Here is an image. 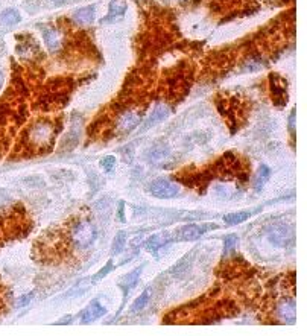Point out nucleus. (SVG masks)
I'll use <instances>...</instances> for the list:
<instances>
[{
    "instance_id": "nucleus-26",
    "label": "nucleus",
    "mask_w": 307,
    "mask_h": 336,
    "mask_svg": "<svg viewBox=\"0 0 307 336\" xmlns=\"http://www.w3.org/2000/svg\"><path fill=\"white\" fill-rule=\"evenodd\" d=\"M4 82H5V74H4L2 70H0V90H2V87H4Z\"/></svg>"
},
{
    "instance_id": "nucleus-4",
    "label": "nucleus",
    "mask_w": 307,
    "mask_h": 336,
    "mask_svg": "<svg viewBox=\"0 0 307 336\" xmlns=\"http://www.w3.org/2000/svg\"><path fill=\"white\" fill-rule=\"evenodd\" d=\"M150 194L157 198H162V200H169V198H175L178 194H180V188L178 184L166 180V178H157L150 182V188H149Z\"/></svg>"
},
{
    "instance_id": "nucleus-14",
    "label": "nucleus",
    "mask_w": 307,
    "mask_h": 336,
    "mask_svg": "<svg viewBox=\"0 0 307 336\" xmlns=\"http://www.w3.org/2000/svg\"><path fill=\"white\" fill-rule=\"evenodd\" d=\"M20 20H22V16L14 8H8L0 14V24H4V26H14L17 23H20Z\"/></svg>"
},
{
    "instance_id": "nucleus-20",
    "label": "nucleus",
    "mask_w": 307,
    "mask_h": 336,
    "mask_svg": "<svg viewBox=\"0 0 307 336\" xmlns=\"http://www.w3.org/2000/svg\"><path fill=\"white\" fill-rule=\"evenodd\" d=\"M125 245H126V233L119 232L112 240V254H119L125 248Z\"/></svg>"
},
{
    "instance_id": "nucleus-18",
    "label": "nucleus",
    "mask_w": 307,
    "mask_h": 336,
    "mask_svg": "<svg viewBox=\"0 0 307 336\" xmlns=\"http://www.w3.org/2000/svg\"><path fill=\"white\" fill-rule=\"evenodd\" d=\"M252 213L251 212H238V213H230L226 216H224V220L228 224V226H238V224H242L244 220H246Z\"/></svg>"
},
{
    "instance_id": "nucleus-13",
    "label": "nucleus",
    "mask_w": 307,
    "mask_h": 336,
    "mask_svg": "<svg viewBox=\"0 0 307 336\" xmlns=\"http://www.w3.org/2000/svg\"><path fill=\"white\" fill-rule=\"evenodd\" d=\"M142 268H143V266L134 270L132 272L126 274V276L122 278V282H120V289L124 290L125 295H128V292L137 284V282H138V278H140V276H142Z\"/></svg>"
},
{
    "instance_id": "nucleus-10",
    "label": "nucleus",
    "mask_w": 307,
    "mask_h": 336,
    "mask_svg": "<svg viewBox=\"0 0 307 336\" xmlns=\"http://www.w3.org/2000/svg\"><path fill=\"white\" fill-rule=\"evenodd\" d=\"M140 124V116L132 113V111H126V113L120 118L119 120V130L122 132H130L132 131L137 125Z\"/></svg>"
},
{
    "instance_id": "nucleus-19",
    "label": "nucleus",
    "mask_w": 307,
    "mask_h": 336,
    "mask_svg": "<svg viewBox=\"0 0 307 336\" xmlns=\"http://www.w3.org/2000/svg\"><path fill=\"white\" fill-rule=\"evenodd\" d=\"M270 176H271V169L262 164L258 169V174H257V180H256V190H260L263 188V184L270 180Z\"/></svg>"
},
{
    "instance_id": "nucleus-25",
    "label": "nucleus",
    "mask_w": 307,
    "mask_h": 336,
    "mask_svg": "<svg viewBox=\"0 0 307 336\" xmlns=\"http://www.w3.org/2000/svg\"><path fill=\"white\" fill-rule=\"evenodd\" d=\"M294 119H295V113H292L290 114V118H289V128H290V131H294Z\"/></svg>"
},
{
    "instance_id": "nucleus-21",
    "label": "nucleus",
    "mask_w": 307,
    "mask_h": 336,
    "mask_svg": "<svg viewBox=\"0 0 307 336\" xmlns=\"http://www.w3.org/2000/svg\"><path fill=\"white\" fill-rule=\"evenodd\" d=\"M100 166L105 172H112L114 168H116V158L112 156H106L100 160Z\"/></svg>"
},
{
    "instance_id": "nucleus-9",
    "label": "nucleus",
    "mask_w": 307,
    "mask_h": 336,
    "mask_svg": "<svg viewBox=\"0 0 307 336\" xmlns=\"http://www.w3.org/2000/svg\"><path fill=\"white\" fill-rule=\"evenodd\" d=\"M106 314V310H105V308H102V304L99 303V302H92L90 304H88V308L82 312V320H81V322L82 324H88V322H92V321H94V320H98V318H100V316H104Z\"/></svg>"
},
{
    "instance_id": "nucleus-2",
    "label": "nucleus",
    "mask_w": 307,
    "mask_h": 336,
    "mask_svg": "<svg viewBox=\"0 0 307 336\" xmlns=\"http://www.w3.org/2000/svg\"><path fill=\"white\" fill-rule=\"evenodd\" d=\"M54 128L48 122H38L28 131V140L35 148H44L52 142Z\"/></svg>"
},
{
    "instance_id": "nucleus-27",
    "label": "nucleus",
    "mask_w": 307,
    "mask_h": 336,
    "mask_svg": "<svg viewBox=\"0 0 307 336\" xmlns=\"http://www.w3.org/2000/svg\"><path fill=\"white\" fill-rule=\"evenodd\" d=\"M50 2H55V4H62V2H66V0H50Z\"/></svg>"
},
{
    "instance_id": "nucleus-5",
    "label": "nucleus",
    "mask_w": 307,
    "mask_h": 336,
    "mask_svg": "<svg viewBox=\"0 0 307 336\" xmlns=\"http://www.w3.org/2000/svg\"><path fill=\"white\" fill-rule=\"evenodd\" d=\"M210 228H216V226H186L178 230L176 236L180 240H195Z\"/></svg>"
},
{
    "instance_id": "nucleus-24",
    "label": "nucleus",
    "mask_w": 307,
    "mask_h": 336,
    "mask_svg": "<svg viewBox=\"0 0 307 336\" xmlns=\"http://www.w3.org/2000/svg\"><path fill=\"white\" fill-rule=\"evenodd\" d=\"M32 296H34L32 294H28V295L22 296L20 300H18V304H20V306H26V303H29V302L32 300Z\"/></svg>"
},
{
    "instance_id": "nucleus-16",
    "label": "nucleus",
    "mask_w": 307,
    "mask_h": 336,
    "mask_svg": "<svg viewBox=\"0 0 307 336\" xmlns=\"http://www.w3.org/2000/svg\"><path fill=\"white\" fill-rule=\"evenodd\" d=\"M126 11V5L125 4H119V2H111L110 4V12L108 17L104 18L100 23H108V22H114L118 17H122L124 12Z\"/></svg>"
},
{
    "instance_id": "nucleus-12",
    "label": "nucleus",
    "mask_w": 307,
    "mask_h": 336,
    "mask_svg": "<svg viewBox=\"0 0 307 336\" xmlns=\"http://www.w3.org/2000/svg\"><path fill=\"white\" fill-rule=\"evenodd\" d=\"M278 315L280 318H283L284 322L288 324H292L296 318V310H295V303L294 302H283L280 306H278Z\"/></svg>"
},
{
    "instance_id": "nucleus-23",
    "label": "nucleus",
    "mask_w": 307,
    "mask_h": 336,
    "mask_svg": "<svg viewBox=\"0 0 307 336\" xmlns=\"http://www.w3.org/2000/svg\"><path fill=\"white\" fill-rule=\"evenodd\" d=\"M111 268H112V264L110 262V264H108V265H106V266L104 268V271H100V272H98V274L94 276V278H93V280H94V283H96V282H98L99 278L105 277V276H106V274H108V272L111 271Z\"/></svg>"
},
{
    "instance_id": "nucleus-11",
    "label": "nucleus",
    "mask_w": 307,
    "mask_h": 336,
    "mask_svg": "<svg viewBox=\"0 0 307 336\" xmlns=\"http://www.w3.org/2000/svg\"><path fill=\"white\" fill-rule=\"evenodd\" d=\"M94 14H96V10L94 6H86V8H80L78 11H74L73 14V20L78 23V24H90L93 20H94Z\"/></svg>"
},
{
    "instance_id": "nucleus-3",
    "label": "nucleus",
    "mask_w": 307,
    "mask_h": 336,
    "mask_svg": "<svg viewBox=\"0 0 307 336\" xmlns=\"http://www.w3.org/2000/svg\"><path fill=\"white\" fill-rule=\"evenodd\" d=\"M266 236L276 246H288L294 239L292 228L288 224H274L266 230Z\"/></svg>"
},
{
    "instance_id": "nucleus-7",
    "label": "nucleus",
    "mask_w": 307,
    "mask_h": 336,
    "mask_svg": "<svg viewBox=\"0 0 307 336\" xmlns=\"http://www.w3.org/2000/svg\"><path fill=\"white\" fill-rule=\"evenodd\" d=\"M170 156V148L166 143H157L154 144L146 152V158L150 163H162Z\"/></svg>"
},
{
    "instance_id": "nucleus-8",
    "label": "nucleus",
    "mask_w": 307,
    "mask_h": 336,
    "mask_svg": "<svg viewBox=\"0 0 307 336\" xmlns=\"http://www.w3.org/2000/svg\"><path fill=\"white\" fill-rule=\"evenodd\" d=\"M43 38H44L46 48L52 54H56V52L61 50V48H62V36H61V34L56 29H48V30H44Z\"/></svg>"
},
{
    "instance_id": "nucleus-6",
    "label": "nucleus",
    "mask_w": 307,
    "mask_h": 336,
    "mask_svg": "<svg viewBox=\"0 0 307 336\" xmlns=\"http://www.w3.org/2000/svg\"><path fill=\"white\" fill-rule=\"evenodd\" d=\"M170 116V108L168 106V105H164V104H160V105H157L156 108H154L152 111H150V114H149V118L146 119V122H144V126H143V130H148V128H150V126H154L156 124H158V122H163V120H166Z\"/></svg>"
},
{
    "instance_id": "nucleus-17",
    "label": "nucleus",
    "mask_w": 307,
    "mask_h": 336,
    "mask_svg": "<svg viewBox=\"0 0 307 336\" xmlns=\"http://www.w3.org/2000/svg\"><path fill=\"white\" fill-rule=\"evenodd\" d=\"M150 295H152V288L144 289V290L138 295L137 300L132 303V309H131V310H132V312H140V310H143V309L148 306V303H149Z\"/></svg>"
},
{
    "instance_id": "nucleus-1",
    "label": "nucleus",
    "mask_w": 307,
    "mask_h": 336,
    "mask_svg": "<svg viewBox=\"0 0 307 336\" xmlns=\"http://www.w3.org/2000/svg\"><path fill=\"white\" fill-rule=\"evenodd\" d=\"M96 228L90 220H81L72 228L70 239L76 248H88L96 239Z\"/></svg>"
},
{
    "instance_id": "nucleus-15",
    "label": "nucleus",
    "mask_w": 307,
    "mask_h": 336,
    "mask_svg": "<svg viewBox=\"0 0 307 336\" xmlns=\"http://www.w3.org/2000/svg\"><path fill=\"white\" fill-rule=\"evenodd\" d=\"M170 240V236L168 233H163V234H156L152 236L150 239H148L146 242V248L152 252H156L158 248H162L163 245H166L168 242Z\"/></svg>"
},
{
    "instance_id": "nucleus-22",
    "label": "nucleus",
    "mask_w": 307,
    "mask_h": 336,
    "mask_svg": "<svg viewBox=\"0 0 307 336\" xmlns=\"http://www.w3.org/2000/svg\"><path fill=\"white\" fill-rule=\"evenodd\" d=\"M238 242H239V238H238L236 234H230V236H226V238L224 239V244H225V250H226V251H230V250L236 248Z\"/></svg>"
}]
</instances>
